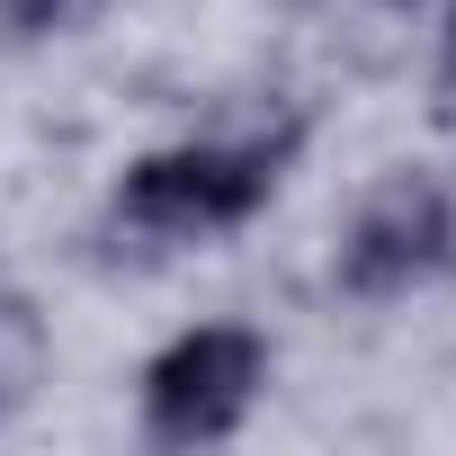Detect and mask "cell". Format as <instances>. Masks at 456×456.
<instances>
[{
    "label": "cell",
    "instance_id": "1",
    "mask_svg": "<svg viewBox=\"0 0 456 456\" xmlns=\"http://www.w3.org/2000/svg\"><path fill=\"white\" fill-rule=\"evenodd\" d=\"M305 126H260V134H188L161 152H134L99 206V251L108 260H179L215 251L242 224H260L296 170Z\"/></svg>",
    "mask_w": 456,
    "mask_h": 456
},
{
    "label": "cell",
    "instance_id": "5",
    "mask_svg": "<svg viewBox=\"0 0 456 456\" xmlns=\"http://www.w3.org/2000/svg\"><path fill=\"white\" fill-rule=\"evenodd\" d=\"M438 90L456 99V0H447V28H438Z\"/></svg>",
    "mask_w": 456,
    "mask_h": 456
},
{
    "label": "cell",
    "instance_id": "4",
    "mask_svg": "<svg viewBox=\"0 0 456 456\" xmlns=\"http://www.w3.org/2000/svg\"><path fill=\"white\" fill-rule=\"evenodd\" d=\"M99 0H0V37L10 45H45V37H72Z\"/></svg>",
    "mask_w": 456,
    "mask_h": 456
},
{
    "label": "cell",
    "instance_id": "6",
    "mask_svg": "<svg viewBox=\"0 0 456 456\" xmlns=\"http://www.w3.org/2000/svg\"><path fill=\"white\" fill-rule=\"evenodd\" d=\"M0 314H10V305H0ZM28 358H37V349H19V358H0V411L19 403V385H28Z\"/></svg>",
    "mask_w": 456,
    "mask_h": 456
},
{
    "label": "cell",
    "instance_id": "2",
    "mask_svg": "<svg viewBox=\"0 0 456 456\" xmlns=\"http://www.w3.org/2000/svg\"><path fill=\"white\" fill-rule=\"evenodd\" d=\"M269 367H278L269 331H251V322H188V331H170L143 358L134 420H143L152 447H224L260 411Z\"/></svg>",
    "mask_w": 456,
    "mask_h": 456
},
{
    "label": "cell",
    "instance_id": "3",
    "mask_svg": "<svg viewBox=\"0 0 456 456\" xmlns=\"http://www.w3.org/2000/svg\"><path fill=\"white\" fill-rule=\"evenodd\" d=\"M456 269V197L429 170H385L331 242V287L349 305H403Z\"/></svg>",
    "mask_w": 456,
    "mask_h": 456
},
{
    "label": "cell",
    "instance_id": "7",
    "mask_svg": "<svg viewBox=\"0 0 456 456\" xmlns=\"http://www.w3.org/2000/svg\"><path fill=\"white\" fill-rule=\"evenodd\" d=\"M394 10H411V0H394Z\"/></svg>",
    "mask_w": 456,
    "mask_h": 456
}]
</instances>
